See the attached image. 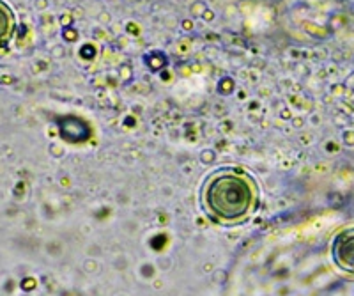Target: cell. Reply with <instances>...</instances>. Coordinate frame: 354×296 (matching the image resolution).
Instances as JSON below:
<instances>
[{"mask_svg":"<svg viewBox=\"0 0 354 296\" xmlns=\"http://www.w3.org/2000/svg\"><path fill=\"white\" fill-rule=\"evenodd\" d=\"M259 188L252 177L236 170H220L202 188V204L214 220L223 224L243 222L255 209Z\"/></svg>","mask_w":354,"mask_h":296,"instance_id":"1","label":"cell"},{"mask_svg":"<svg viewBox=\"0 0 354 296\" xmlns=\"http://www.w3.org/2000/svg\"><path fill=\"white\" fill-rule=\"evenodd\" d=\"M331 257L342 271L354 275V227L344 229L331 243Z\"/></svg>","mask_w":354,"mask_h":296,"instance_id":"2","label":"cell"},{"mask_svg":"<svg viewBox=\"0 0 354 296\" xmlns=\"http://www.w3.org/2000/svg\"><path fill=\"white\" fill-rule=\"evenodd\" d=\"M60 135L71 144H82L90 138L92 130L84 119L75 117V115H67L60 121Z\"/></svg>","mask_w":354,"mask_h":296,"instance_id":"3","label":"cell"},{"mask_svg":"<svg viewBox=\"0 0 354 296\" xmlns=\"http://www.w3.org/2000/svg\"><path fill=\"white\" fill-rule=\"evenodd\" d=\"M14 31V14L5 2L0 0V44L7 41Z\"/></svg>","mask_w":354,"mask_h":296,"instance_id":"4","label":"cell"},{"mask_svg":"<svg viewBox=\"0 0 354 296\" xmlns=\"http://www.w3.org/2000/svg\"><path fill=\"white\" fill-rule=\"evenodd\" d=\"M146 64L150 67L152 71H159L163 69L167 66V57H165V53H150L149 57L146 59Z\"/></svg>","mask_w":354,"mask_h":296,"instance_id":"5","label":"cell"}]
</instances>
